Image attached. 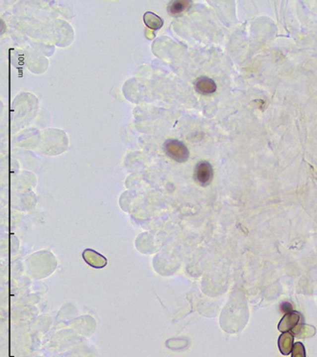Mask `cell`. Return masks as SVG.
Instances as JSON below:
<instances>
[{
    "label": "cell",
    "instance_id": "cell-7",
    "mask_svg": "<svg viewBox=\"0 0 317 357\" xmlns=\"http://www.w3.org/2000/svg\"><path fill=\"white\" fill-rule=\"evenodd\" d=\"M143 20L146 26L153 31L159 30L163 26V19L153 12H147L143 15Z\"/></svg>",
    "mask_w": 317,
    "mask_h": 357
},
{
    "label": "cell",
    "instance_id": "cell-3",
    "mask_svg": "<svg viewBox=\"0 0 317 357\" xmlns=\"http://www.w3.org/2000/svg\"><path fill=\"white\" fill-rule=\"evenodd\" d=\"M299 320H300V314L297 311L293 310L292 312L286 313L282 318L281 321L278 324V330L282 333H288L290 331H293L298 325Z\"/></svg>",
    "mask_w": 317,
    "mask_h": 357
},
{
    "label": "cell",
    "instance_id": "cell-4",
    "mask_svg": "<svg viewBox=\"0 0 317 357\" xmlns=\"http://www.w3.org/2000/svg\"><path fill=\"white\" fill-rule=\"evenodd\" d=\"M194 87L195 90L201 95H212L216 91L215 82L211 78L206 76H201L199 78H197L194 82Z\"/></svg>",
    "mask_w": 317,
    "mask_h": 357
},
{
    "label": "cell",
    "instance_id": "cell-2",
    "mask_svg": "<svg viewBox=\"0 0 317 357\" xmlns=\"http://www.w3.org/2000/svg\"><path fill=\"white\" fill-rule=\"evenodd\" d=\"M213 178V171L211 164L207 161H201L194 169V179L198 184L206 187L208 186Z\"/></svg>",
    "mask_w": 317,
    "mask_h": 357
},
{
    "label": "cell",
    "instance_id": "cell-5",
    "mask_svg": "<svg viewBox=\"0 0 317 357\" xmlns=\"http://www.w3.org/2000/svg\"><path fill=\"white\" fill-rule=\"evenodd\" d=\"M294 334L283 333L278 338V348L283 356H288L292 353L294 348Z\"/></svg>",
    "mask_w": 317,
    "mask_h": 357
},
{
    "label": "cell",
    "instance_id": "cell-8",
    "mask_svg": "<svg viewBox=\"0 0 317 357\" xmlns=\"http://www.w3.org/2000/svg\"><path fill=\"white\" fill-rule=\"evenodd\" d=\"M315 333H316L315 328L312 326L305 325V324L297 325L293 330L294 336H297V337H310V336H313Z\"/></svg>",
    "mask_w": 317,
    "mask_h": 357
},
{
    "label": "cell",
    "instance_id": "cell-10",
    "mask_svg": "<svg viewBox=\"0 0 317 357\" xmlns=\"http://www.w3.org/2000/svg\"><path fill=\"white\" fill-rule=\"evenodd\" d=\"M280 309L284 313H289V312L293 311V306L289 302H283L280 305Z\"/></svg>",
    "mask_w": 317,
    "mask_h": 357
},
{
    "label": "cell",
    "instance_id": "cell-9",
    "mask_svg": "<svg viewBox=\"0 0 317 357\" xmlns=\"http://www.w3.org/2000/svg\"><path fill=\"white\" fill-rule=\"evenodd\" d=\"M292 357H306L305 348L302 343L297 342L294 344L292 351Z\"/></svg>",
    "mask_w": 317,
    "mask_h": 357
},
{
    "label": "cell",
    "instance_id": "cell-1",
    "mask_svg": "<svg viewBox=\"0 0 317 357\" xmlns=\"http://www.w3.org/2000/svg\"><path fill=\"white\" fill-rule=\"evenodd\" d=\"M166 155L170 158L174 159L176 162L183 163L186 162L190 156V152L185 144H183L176 139H168L163 145Z\"/></svg>",
    "mask_w": 317,
    "mask_h": 357
},
{
    "label": "cell",
    "instance_id": "cell-6",
    "mask_svg": "<svg viewBox=\"0 0 317 357\" xmlns=\"http://www.w3.org/2000/svg\"><path fill=\"white\" fill-rule=\"evenodd\" d=\"M192 2L190 0H176L170 2L168 6V11L173 15H178L182 12L187 11L191 6Z\"/></svg>",
    "mask_w": 317,
    "mask_h": 357
}]
</instances>
